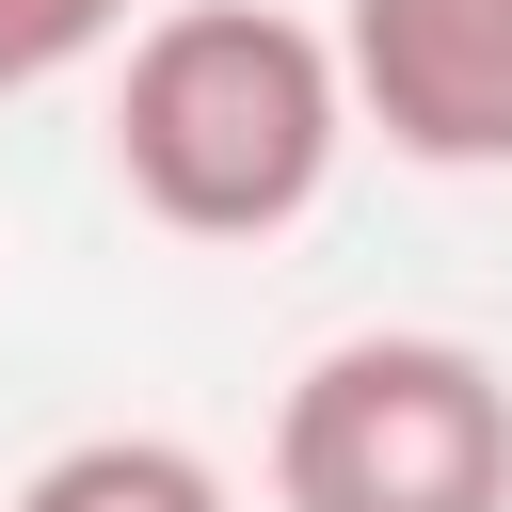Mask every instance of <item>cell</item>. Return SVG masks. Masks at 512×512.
Masks as SVG:
<instances>
[{
	"instance_id": "cell-3",
	"label": "cell",
	"mask_w": 512,
	"mask_h": 512,
	"mask_svg": "<svg viewBox=\"0 0 512 512\" xmlns=\"http://www.w3.org/2000/svg\"><path fill=\"white\" fill-rule=\"evenodd\" d=\"M336 80H352V128H384L432 176L512 160V0H352Z\"/></svg>"
},
{
	"instance_id": "cell-5",
	"label": "cell",
	"mask_w": 512,
	"mask_h": 512,
	"mask_svg": "<svg viewBox=\"0 0 512 512\" xmlns=\"http://www.w3.org/2000/svg\"><path fill=\"white\" fill-rule=\"evenodd\" d=\"M112 32H128V0H0V96H48V80H80Z\"/></svg>"
},
{
	"instance_id": "cell-1",
	"label": "cell",
	"mask_w": 512,
	"mask_h": 512,
	"mask_svg": "<svg viewBox=\"0 0 512 512\" xmlns=\"http://www.w3.org/2000/svg\"><path fill=\"white\" fill-rule=\"evenodd\" d=\"M352 160L336 32L272 0H176L112 32V176L176 240H288Z\"/></svg>"
},
{
	"instance_id": "cell-2",
	"label": "cell",
	"mask_w": 512,
	"mask_h": 512,
	"mask_svg": "<svg viewBox=\"0 0 512 512\" xmlns=\"http://www.w3.org/2000/svg\"><path fill=\"white\" fill-rule=\"evenodd\" d=\"M272 512H512V368L432 320H368L272 400Z\"/></svg>"
},
{
	"instance_id": "cell-4",
	"label": "cell",
	"mask_w": 512,
	"mask_h": 512,
	"mask_svg": "<svg viewBox=\"0 0 512 512\" xmlns=\"http://www.w3.org/2000/svg\"><path fill=\"white\" fill-rule=\"evenodd\" d=\"M16 512H240V480L192 432H64L16 480Z\"/></svg>"
}]
</instances>
